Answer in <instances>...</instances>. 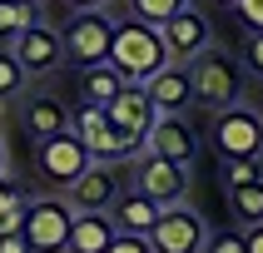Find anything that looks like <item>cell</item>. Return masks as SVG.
<instances>
[{
  "mask_svg": "<svg viewBox=\"0 0 263 253\" xmlns=\"http://www.w3.org/2000/svg\"><path fill=\"white\" fill-rule=\"evenodd\" d=\"M109 65H115L129 85H149L154 74H164L174 60H169V45H164L159 25H144V20H119L115 30V50H109Z\"/></svg>",
  "mask_w": 263,
  "mask_h": 253,
  "instance_id": "cell-1",
  "label": "cell"
},
{
  "mask_svg": "<svg viewBox=\"0 0 263 253\" xmlns=\"http://www.w3.org/2000/svg\"><path fill=\"white\" fill-rule=\"evenodd\" d=\"M194 74V100L204 104V109H214V114H223V109H234V104H243V65H238L234 55H223L219 45H209L204 55L189 65Z\"/></svg>",
  "mask_w": 263,
  "mask_h": 253,
  "instance_id": "cell-2",
  "label": "cell"
},
{
  "mask_svg": "<svg viewBox=\"0 0 263 253\" xmlns=\"http://www.w3.org/2000/svg\"><path fill=\"white\" fill-rule=\"evenodd\" d=\"M70 129L89 144L95 164H119V159H134V154L144 149V139L129 134V129H119L115 119H109V109H100V104H74L70 109Z\"/></svg>",
  "mask_w": 263,
  "mask_h": 253,
  "instance_id": "cell-3",
  "label": "cell"
},
{
  "mask_svg": "<svg viewBox=\"0 0 263 253\" xmlns=\"http://www.w3.org/2000/svg\"><path fill=\"white\" fill-rule=\"evenodd\" d=\"M35 169H40L45 184L74 189V184L95 169V154H89V144L74 129H65V134H55V139H40V144H35Z\"/></svg>",
  "mask_w": 263,
  "mask_h": 253,
  "instance_id": "cell-4",
  "label": "cell"
},
{
  "mask_svg": "<svg viewBox=\"0 0 263 253\" xmlns=\"http://www.w3.org/2000/svg\"><path fill=\"white\" fill-rule=\"evenodd\" d=\"M115 30H119V20H109L104 10H80V15H70V25H65V60H70L74 70L104 65L109 50H115Z\"/></svg>",
  "mask_w": 263,
  "mask_h": 253,
  "instance_id": "cell-5",
  "label": "cell"
},
{
  "mask_svg": "<svg viewBox=\"0 0 263 253\" xmlns=\"http://www.w3.org/2000/svg\"><path fill=\"white\" fill-rule=\"evenodd\" d=\"M214 149L219 159H263V109L234 104L214 114Z\"/></svg>",
  "mask_w": 263,
  "mask_h": 253,
  "instance_id": "cell-6",
  "label": "cell"
},
{
  "mask_svg": "<svg viewBox=\"0 0 263 253\" xmlns=\"http://www.w3.org/2000/svg\"><path fill=\"white\" fill-rule=\"evenodd\" d=\"M74 213L70 199H30L25 208V238L35 253H70V233H74Z\"/></svg>",
  "mask_w": 263,
  "mask_h": 253,
  "instance_id": "cell-7",
  "label": "cell"
},
{
  "mask_svg": "<svg viewBox=\"0 0 263 253\" xmlns=\"http://www.w3.org/2000/svg\"><path fill=\"white\" fill-rule=\"evenodd\" d=\"M149 243H154V253H204L209 223H204V213H194L189 204H174V208L159 213Z\"/></svg>",
  "mask_w": 263,
  "mask_h": 253,
  "instance_id": "cell-8",
  "label": "cell"
},
{
  "mask_svg": "<svg viewBox=\"0 0 263 253\" xmlns=\"http://www.w3.org/2000/svg\"><path fill=\"white\" fill-rule=\"evenodd\" d=\"M10 50H15V60L25 65V74H30V80H35V74L60 70V65H70V60H65V30H55L50 20L30 25L25 35H15V40H10Z\"/></svg>",
  "mask_w": 263,
  "mask_h": 253,
  "instance_id": "cell-9",
  "label": "cell"
},
{
  "mask_svg": "<svg viewBox=\"0 0 263 253\" xmlns=\"http://www.w3.org/2000/svg\"><path fill=\"white\" fill-rule=\"evenodd\" d=\"M134 189L149 193L159 208H174L184 204V193H189V169L174 159H159V154H144L139 169H134Z\"/></svg>",
  "mask_w": 263,
  "mask_h": 253,
  "instance_id": "cell-10",
  "label": "cell"
},
{
  "mask_svg": "<svg viewBox=\"0 0 263 253\" xmlns=\"http://www.w3.org/2000/svg\"><path fill=\"white\" fill-rule=\"evenodd\" d=\"M159 35H164V45H169V60H174V65H194V60L214 45V30H209L204 10H194V5L184 15H174L169 25H159Z\"/></svg>",
  "mask_w": 263,
  "mask_h": 253,
  "instance_id": "cell-11",
  "label": "cell"
},
{
  "mask_svg": "<svg viewBox=\"0 0 263 253\" xmlns=\"http://www.w3.org/2000/svg\"><path fill=\"white\" fill-rule=\"evenodd\" d=\"M119 193H124V184H119V174L109 169V164H95L74 189H65V199H70L74 213H109V208L119 204Z\"/></svg>",
  "mask_w": 263,
  "mask_h": 253,
  "instance_id": "cell-12",
  "label": "cell"
},
{
  "mask_svg": "<svg viewBox=\"0 0 263 253\" xmlns=\"http://www.w3.org/2000/svg\"><path fill=\"white\" fill-rule=\"evenodd\" d=\"M144 89H149V100H154V109H159V119H184V109L199 104V100H194V74H189V65H169V70L154 74Z\"/></svg>",
  "mask_w": 263,
  "mask_h": 253,
  "instance_id": "cell-13",
  "label": "cell"
},
{
  "mask_svg": "<svg viewBox=\"0 0 263 253\" xmlns=\"http://www.w3.org/2000/svg\"><path fill=\"white\" fill-rule=\"evenodd\" d=\"M144 154H159V159H174V164L189 169L194 154H199V139H194L189 119H159L149 129V139H144Z\"/></svg>",
  "mask_w": 263,
  "mask_h": 253,
  "instance_id": "cell-14",
  "label": "cell"
},
{
  "mask_svg": "<svg viewBox=\"0 0 263 253\" xmlns=\"http://www.w3.org/2000/svg\"><path fill=\"white\" fill-rule=\"evenodd\" d=\"M109 119H115L119 129H129V134H139V139H149V129L159 124V109H154V100H149L144 85H124V94L109 104Z\"/></svg>",
  "mask_w": 263,
  "mask_h": 253,
  "instance_id": "cell-15",
  "label": "cell"
},
{
  "mask_svg": "<svg viewBox=\"0 0 263 253\" xmlns=\"http://www.w3.org/2000/svg\"><path fill=\"white\" fill-rule=\"evenodd\" d=\"M109 213H115V223H119V233H154V223H159V213L164 208L154 204V199H149V193H139V189H124L119 193V204L109 208Z\"/></svg>",
  "mask_w": 263,
  "mask_h": 253,
  "instance_id": "cell-16",
  "label": "cell"
},
{
  "mask_svg": "<svg viewBox=\"0 0 263 253\" xmlns=\"http://www.w3.org/2000/svg\"><path fill=\"white\" fill-rule=\"evenodd\" d=\"M115 238H119L115 213H80L70 233V253H109Z\"/></svg>",
  "mask_w": 263,
  "mask_h": 253,
  "instance_id": "cell-17",
  "label": "cell"
},
{
  "mask_svg": "<svg viewBox=\"0 0 263 253\" xmlns=\"http://www.w3.org/2000/svg\"><path fill=\"white\" fill-rule=\"evenodd\" d=\"M124 74L104 60V65H89V70H80V104H100V109H109V104L124 94Z\"/></svg>",
  "mask_w": 263,
  "mask_h": 253,
  "instance_id": "cell-18",
  "label": "cell"
},
{
  "mask_svg": "<svg viewBox=\"0 0 263 253\" xmlns=\"http://www.w3.org/2000/svg\"><path fill=\"white\" fill-rule=\"evenodd\" d=\"M70 129V109L60 100H30V109H25V134L40 144V139H55V134H65Z\"/></svg>",
  "mask_w": 263,
  "mask_h": 253,
  "instance_id": "cell-19",
  "label": "cell"
},
{
  "mask_svg": "<svg viewBox=\"0 0 263 253\" xmlns=\"http://www.w3.org/2000/svg\"><path fill=\"white\" fill-rule=\"evenodd\" d=\"M45 15L40 5H30V0H0V40H15V35H25L30 25H40Z\"/></svg>",
  "mask_w": 263,
  "mask_h": 253,
  "instance_id": "cell-20",
  "label": "cell"
},
{
  "mask_svg": "<svg viewBox=\"0 0 263 253\" xmlns=\"http://www.w3.org/2000/svg\"><path fill=\"white\" fill-rule=\"evenodd\" d=\"M229 208H234V219L243 223V228L263 223V179H253L243 189H229Z\"/></svg>",
  "mask_w": 263,
  "mask_h": 253,
  "instance_id": "cell-21",
  "label": "cell"
},
{
  "mask_svg": "<svg viewBox=\"0 0 263 253\" xmlns=\"http://www.w3.org/2000/svg\"><path fill=\"white\" fill-rule=\"evenodd\" d=\"M25 208H30V199L10 179H0V233H20L25 228Z\"/></svg>",
  "mask_w": 263,
  "mask_h": 253,
  "instance_id": "cell-22",
  "label": "cell"
},
{
  "mask_svg": "<svg viewBox=\"0 0 263 253\" xmlns=\"http://www.w3.org/2000/svg\"><path fill=\"white\" fill-rule=\"evenodd\" d=\"M184 10H189V0H129V15L144 20V25H169Z\"/></svg>",
  "mask_w": 263,
  "mask_h": 253,
  "instance_id": "cell-23",
  "label": "cell"
},
{
  "mask_svg": "<svg viewBox=\"0 0 263 253\" xmlns=\"http://www.w3.org/2000/svg\"><path fill=\"white\" fill-rule=\"evenodd\" d=\"M30 74L25 65L15 60V50H0V100H10V94H20V85H25Z\"/></svg>",
  "mask_w": 263,
  "mask_h": 253,
  "instance_id": "cell-24",
  "label": "cell"
},
{
  "mask_svg": "<svg viewBox=\"0 0 263 253\" xmlns=\"http://www.w3.org/2000/svg\"><path fill=\"white\" fill-rule=\"evenodd\" d=\"M253 179H263L258 159H223V184H229V189H243V184H253Z\"/></svg>",
  "mask_w": 263,
  "mask_h": 253,
  "instance_id": "cell-25",
  "label": "cell"
},
{
  "mask_svg": "<svg viewBox=\"0 0 263 253\" xmlns=\"http://www.w3.org/2000/svg\"><path fill=\"white\" fill-rule=\"evenodd\" d=\"M204 253H249V243H243V228H214L204 243Z\"/></svg>",
  "mask_w": 263,
  "mask_h": 253,
  "instance_id": "cell-26",
  "label": "cell"
},
{
  "mask_svg": "<svg viewBox=\"0 0 263 253\" xmlns=\"http://www.w3.org/2000/svg\"><path fill=\"white\" fill-rule=\"evenodd\" d=\"M243 70L263 80V35H243Z\"/></svg>",
  "mask_w": 263,
  "mask_h": 253,
  "instance_id": "cell-27",
  "label": "cell"
},
{
  "mask_svg": "<svg viewBox=\"0 0 263 253\" xmlns=\"http://www.w3.org/2000/svg\"><path fill=\"white\" fill-rule=\"evenodd\" d=\"M234 10H238V20H243L249 35H263V0H238Z\"/></svg>",
  "mask_w": 263,
  "mask_h": 253,
  "instance_id": "cell-28",
  "label": "cell"
},
{
  "mask_svg": "<svg viewBox=\"0 0 263 253\" xmlns=\"http://www.w3.org/2000/svg\"><path fill=\"white\" fill-rule=\"evenodd\" d=\"M109 253H154V243H149L144 233H119Z\"/></svg>",
  "mask_w": 263,
  "mask_h": 253,
  "instance_id": "cell-29",
  "label": "cell"
},
{
  "mask_svg": "<svg viewBox=\"0 0 263 253\" xmlns=\"http://www.w3.org/2000/svg\"><path fill=\"white\" fill-rule=\"evenodd\" d=\"M0 253H35V248H30L25 228H20V233H0Z\"/></svg>",
  "mask_w": 263,
  "mask_h": 253,
  "instance_id": "cell-30",
  "label": "cell"
},
{
  "mask_svg": "<svg viewBox=\"0 0 263 253\" xmlns=\"http://www.w3.org/2000/svg\"><path fill=\"white\" fill-rule=\"evenodd\" d=\"M243 243H249V253H263V223H253V228H243Z\"/></svg>",
  "mask_w": 263,
  "mask_h": 253,
  "instance_id": "cell-31",
  "label": "cell"
},
{
  "mask_svg": "<svg viewBox=\"0 0 263 253\" xmlns=\"http://www.w3.org/2000/svg\"><path fill=\"white\" fill-rule=\"evenodd\" d=\"M65 5H74V10H104L109 0H65Z\"/></svg>",
  "mask_w": 263,
  "mask_h": 253,
  "instance_id": "cell-32",
  "label": "cell"
},
{
  "mask_svg": "<svg viewBox=\"0 0 263 253\" xmlns=\"http://www.w3.org/2000/svg\"><path fill=\"white\" fill-rule=\"evenodd\" d=\"M0 179H10V154H5V139H0Z\"/></svg>",
  "mask_w": 263,
  "mask_h": 253,
  "instance_id": "cell-33",
  "label": "cell"
},
{
  "mask_svg": "<svg viewBox=\"0 0 263 253\" xmlns=\"http://www.w3.org/2000/svg\"><path fill=\"white\" fill-rule=\"evenodd\" d=\"M214 5H238V0H214Z\"/></svg>",
  "mask_w": 263,
  "mask_h": 253,
  "instance_id": "cell-34",
  "label": "cell"
},
{
  "mask_svg": "<svg viewBox=\"0 0 263 253\" xmlns=\"http://www.w3.org/2000/svg\"><path fill=\"white\" fill-rule=\"evenodd\" d=\"M30 5H40V0H30Z\"/></svg>",
  "mask_w": 263,
  "mask_h": 253,
  "instance_id": "cell-35",
  "label": "cell"
}]
</instances>
